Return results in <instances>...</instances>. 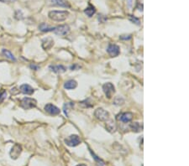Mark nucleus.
I'll return each instance as SVG.
<instances>
[{"label": "nucleus", "mask_w": 189, "mask_h": 166, "mask_svg": "<svg viewBox=\"0 0 189 166\" xmlns=\"http://www.w3.org/2000/svg\"><path fill=\"white\" fill-rule=\"evenodd\" d=\"M21 152H22V147L18 143H15L14 145L13 146L11 151H10V157L13 159H16L20 155Z\"/></svg>", "instance_id": "nucleus-8"}, {"label": "nucleus", "mask_w": 189, "mask_h": 166, "mask_svg": "<svg viewBox=\"0 0 189 166\" xmlns=\"http://www.w3.org/2000/svg\"><path fill=\"white\" fill-rule=\"evenodd\" d=\"M129 18H130V20L132 21V22H134V23L137 24V25H140V20H139V19H137V18H136L135 16H133V15H130Z\"/></svg>", "instance_id": "nucleus-23"}, {"label": "nucleus", "mask_w": 189, "mask_h": 166, "mask_svg": "<svg viewBox=\"0 0 189 166\" xmlns=\"http://www.w3.org/2000/svg\"><path fill=\"white\" fill-rule=\"evenodd\" d=\"M130 128H131L133 131H135L136 133L140 132L143 129V126L140 125L139 122H133V123H131L130 124Z\"/></svg>", "instance_id": "nucleus-19"}, {"label": "nucleus", "mask_w": 189, "mask_h": 166, "mask_svg": "<svg viewBox=\"0 0 189 166\" xmlns=\"http://www.w3.org/2000/svg\"><path fill=\"white\" fill-rule=\"evenodd\" d=\"M2 54H3L4 56L7 58V59H8V60H10V61H16L15 57L14 56V55H13L12 53L10 52L9 50H5V49H4V50H2Z\"/></svg>", "instance_id": "nucleus-16"}, {"label": "nucleus", "mask_w": 189, "mask_h": 166, "mask_svg": "<svg viewBox=\"0 0 189 166\" xmlns=\"http://www.w3.org/2000/svg\"><path fill=\"white\" fill-rule=\"evenodd\" d=\"M77 166H87L86 164H78V165Z\"/></svg>", "instance_id": "nucleus-26"}, {"label": "nucleus", "mask_w": 189, "mask_h": 166, "mask_svg": "<svg viewBox=\"0 0 189 166\" xmlns=\"http://www.w3.org/2000/svg\"><path fill=\"white\" fill-rule=\"evenodd\" d=\"M107 128L108 129V131H110V132H114L115 129H116V125H115V122H114L113 121H110L109 123H108L107 125Z\"/></svg>", "instance_id": "nucleus-21"}, {"label": "nucleus", "mask_w": 189, "mask_h": 166, "mask_svg": "<svg viewBox=\"0 0 189 166\" xmlns=\"http://www.w3.org/2000/svg\"><path fill=\"white\" fill-rule=\"evenodd\" d=\"M107 51L110 56L112 57L117 56H119V47L118 45L110 44V45H108V47Z\"/></svg>", "instance_id": "nucleus-10"}, {"label": "nucleus", "mask_w": 189, "mask_h": 166, "mask_svg": "<svg viewBox=\"0 0 189 166\" xmlns=\"http://www.w3.org/2000/svg\"><path fill=\"white\" fill-rule=\"evenodd\" d=\"M65 143L66 145L70 146V147H76L81 143V139L78 135H71L65 139Z\"/></svg>", "instance_id": "nucleus-5"}, {"label": "nucleus", "mask_w": 189, "mask_h": 166, "mask_svg": "<svg viewBox=\"0 0 189 166\" xmlns=\"http://www.w3.org/2000/svg\"><path fill=\"white\" fill-rule=\"evenodd\" d=\"M69 31H70V27L68 25H66V24H63V25H60V26H57V27H55L53 32L56 35H60V36H65L69 33Z\"/></svg>", "instance_id": "nucleus-4"}, {"label": "nucleus", "mask_w": 189, "mask_h": 166, "mask_svg": "<svg viewBox=\"0 0 189 166\" xmlns=\"http://www.w3.org/2000/svg\"><path fill=\"white\" fill-rule=\"evenodd\" d=\"M45 110L46 113H48L50 115H58L60 113V109L57 107H56L51 103H48L45 106Z\"/></svg>", "instance_id": "nucleus-9"}, {"label": "nucleus", "mask_w": 189, "mask_h": 166, "mask_svg": "<svg viewBox=\"0 0 189 166\" xmlns=\"http://www.w3.org/2000/svg\"><path fill=\"white\" fill-rule=\"evenodd\" d=\"M95 12H96V9H95V8L93 7V6H92V5H89L88 6V8H87L85 10H84V13L86 14L87 15L88 17H92L93 14H95Z\"/></svg>", "instance_id": "nucleus-20"}, {"label": "nucleus", "mask_w": 189, "mask_h": 166, "mask_svg": "<svg viewBox=\"0 0 189 166\" xmlns=\"http://www.w3.org/2000/svg\"><path fill=\"white\" fill-rule=\"evenodd\" d=\"M103 90L108 98H111L112 95L115 92L114 86L113 85L112 83H110V82L104 84L103 86Z\"/></svg>", "instance_id": "nucleus-6"}, {"label": "nucleus", "mask_w": 189, "mask_h": 166, "mask_svg": "<svg viewBox=\"0 0 189 166\" xmlns=\"http://www.w3.org/2000/svg\"><path fill=\"white\" fill-rule=\"evenodd\" d=\"M39 29H40V30L42 31V32H49V31H54V28L52 27H49L48 25L45 23H42V24L39 26Z\"/></svg>", "instance_id": "nucleus-18"}, {"label": "nucleus", "mask_w": 189, "mask_h": 166, "mask_svg": "<svg viewBox=\"0 0 189 166\" xmlns=\"http://www.w3.org/2000/svg\"><path fill=\"white\" fill-rule=\"evenodd\" d=\"M30 67H31L32 69H35V71H37V70L39 69V66H36V65H30Z\"/></svg>", "instance_id": "nucleus-25"}, {"label": "nucleus", "mask_w": 189, "mask_h": 166, "mask_svg": "<svg viewBox=\"0 0 189 166\" xmlns=\"http://www.w3.org/2000/svg\"><path fill=\"white\" fill-rule=\"evenodd\" d=\"M20 91L22 93L26 94V95H32L34 93L33 87H31L28 84H23V85H21Z\"/></svg>", "instance_id": "nucleus-12"}, {"label": "nucleus", "mask_w": 189, "mask_h": 166, "mask_svg": "<svg viewBox=\"0 0 189 166\" xmlns=\"http://www.w3.org/2000/svg\"><path fill=\"white\" fill-rule=\"evenodd\" d=\"M69 15V13L67 11H50L49 13V18L50 20L54 21H57V22H61V21H64L66 20V18Z\"/></svg>", "instance_id": "nucleus-1"}, {"label": "nucleus", "mask_w": 189, "mask_h": 166, "mask_svg": "<svg viewBox=\"0 0 189 166\" xmlns=\"http://www.w3.org/2000/svg\"><path fill=\"white\" fill-rule=\"evenodd\" d=\"M74 107V102H66L63 106V110H64V113L66 114V117H68V112L72 108H73Z\"/></svg>", "instance_id": "nucleus-17"}, {"label": "nucleus", "mask_w": 189, "mask_h": 166, "mask_svg": "<svg viewBox=\"0 0 189 166\" xmlns=\"http://www.w3.org/2000/svg\"><path fill=\"white\" fill-rule=\"evenodd\" d=\"M94 116L97 119H99L102 122L107 121L109 118V113H108L107 111L103 110V108H98L94 112Z\"/></svg>", "instance_id": "nucleus-3"}, {"label": "nucleus", "mask_w": 189, "mask_h": 166, "mask_svg": "<svg viewBox=\"0 0 189 166\" xmlns=\"http://www.w3.org/2000/svg\"><path fill=\"white\" fill-rule=\"evenodd\" d=\"M6 97H7V92H6V91L2 90V91L0 92V103H2V102L5 100Z\"/></svg>", "instance_id": "nucleus-22"}, {"label": "nucleus", "mask_w": 189, "mask_h": 166, "mask_svg": "<svg viewBox=\"0 0 189 166\" xmlns=\"http://www.w3.org/2000/svg\"><path fill=\"white\" fill-rule=\"evenodd\" d=\"M0 1H3V2H6V1H10V0H0Z\"/></svg>", "instance_id": "nucleus-27"}, {"label": "nucleus", "mask_w": 189, "mask_h": 166, "mask_svg": "<svg viewBox=\"0 0 189 166\" xmlns=\"http://www.w3.org/2000/svg\"><path fill=\"white\" fill-rule=\"evenodd\" d=\"M133 118V113H123L119 114L117 116V119L119 121L123 122H129L131 121Z\"/></svg>", "instance_id": "nucleus-11"}, {"label": "nucleus", "mask_w": 189, "mask_h": 166, "mask_svg": "<svg viewBox=\"0 0 189 166\" xmlns=\"http://www.w3.org/2000/svg\"><path fill=\"white\" fill-rule=\"evenodd\" d=\"M120 39L123 40V41L130 40V39H131V35H122V36H120Z\"/></svg>", "instance_id": "nucleus-24"}, {"label": "nucleus", "mask_w": 189, "mask_h": 166, "mask_svg": "<svg viewBox=\"0 0 189 166\" xmlns=\"http://www.w3.org/2000/svg\"><path fill=\"white\" fill-rule=\"evenodd\" d=\"M50 69L51 71H53L55 73H57V74H62V73H64L66 71V67L63 66L62 65H50Z\"/></svg>", "instance_id": "nucleus-13"}, {"label": "nucleus", "mask_w": 189, "mask_h": 166, "mask_svg": "<svg viewBox=\"0 0 189 166\" xmlns=\"http://www.w3.org/2000/svg\"><path fill=\"white\" fill-rule=\"evenodd\" d=\"M36 105H37V101H36V100L33 99V98H30V97H24V98L21 100L20 106L25 110L34 108V107H36Z\"/></svg>", "instance_id": "nucleus-2"}, {"label": "nucleus", "mask_w": 189, "mask_h": 166, "mask_svg": "<svg viewBox=\"0 0 189 166\" xmlns=\"http://www.w3.org/2000/svg\"><path fill=\"white\" fill-rule=\"evenodd\" d=\"M54 45V41L51 38H46L42 41V47L44 50H49Z\"/></svg>", "instance_id": "nucleus-14"}, {"label": "nucleus", "mask_w": 189, "mask_h": 166, "mask_svg": "<svg viewBox=\"0 0 189 166\" xmlns=\"http://www.w3.org/2000/svg\"><path fill=\"white\" fill-rule=\"evenodd\" d=\"M46 3L50 6H60L64 8H69L70 4L66 0H46Z\"/></svg>", "instance_id": "nucleus-7"}, {"label": "nucleus", "mask_w": 189, "mask_h": 166, "mask_svg": "<svg viewBox=\"0 0 189 166\" xmlns=\"http://www.w3.org/2000/svg\"><path fill=\"white\" fill-rule=\"evenodd\" d=\"M77 86H78V82L75 80H69V81H66L64 84V87L67 90L75 89Z\"/></svg>", "instance_id": "nucleus-15"}]
</instances>
